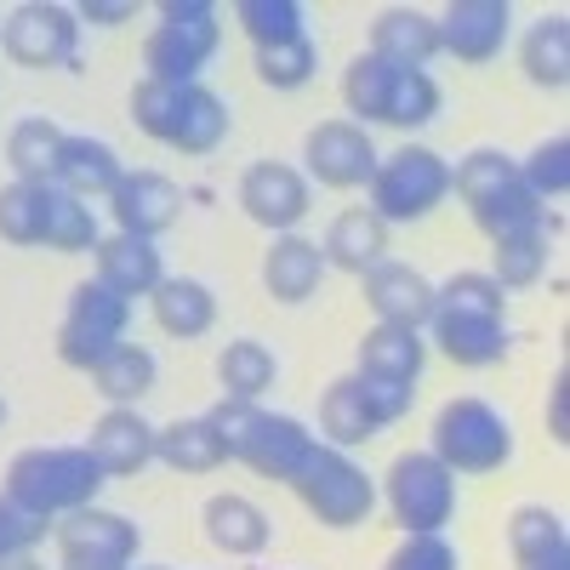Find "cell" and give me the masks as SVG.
<instances>
[{
	"label": "cell",
	"instance_id": "1",
	"mask_svg": "<svg viewBox=\"0 0 570 570\" xmlns=\"http://www.w3.org/2000/svg\"><path fill=\"white\" fill-rule=\"evenodd\" d=\"M428 331L456 365H497L508 354V297L491 274H451L434 292Z\"/></svg>",
	"mask_w": 570,
	"mask_h": 570
},
{
	"label": "cell",
	"instance_id": "2",
	"mask_svg": "<svg viewBox=\"0 0 570 570\" xmlns=\"http://www.w3.org/2000/svg\"><path fill=\"white\" fill-rule=\"evenodd\" d=\"M131 120H137V131H149L155 142H166L177 155H212L228 137V109L200 80L177 86V80L142 75L137 91H131Z\"/></svg>",
	"mask_w": 570,
	"mask_h": 570
},
{
	"label": "cell",
	"instance_id": "3",
	"mask_svg": "<svg viewBox=\"0 0 570 570\" xmlns=\"http://www.w3.org/2000/svg\"><path fill=\"white\" fill-rule=\"evenodd\" d=\"M98 485H104V468L86 456V445H29L12 456L0 497H12L23 513L63 519L75 508H91Z\"/></svg>",
	"mask_w": 570,
	"mask_h": 570
},
{
	"label": "cell",
	"instance_id": "4",
	"mask_svg": "<svg viewBox=\"0 0 570 570\" xmlns=\"http://www.w3.org/2000/svg\"><path fill=\"white\" fill-rule=\"evenodd\" d=\"M206 416L217 422L228 456H240L252 473H263V480H285V485H292L303 473V462H308V451H314V434L297 416H274L257 400H223Z\"/></svg>",
	"mask_w": 570,
	"mask_h": 570
},
{
	"label": "cell",
	"instance_id": "5",
	"mask_svg": "<svg viewBox=\"0 0 570 570\" xmlns=\"http://www.w3.org/2000/svg\"><path fill=\"white\" fill-rule=\"evenodd\" d=\"M451 188L462 195L473 228H485L491 240L519 234V228H542V217H548V206L525 188V177H519V160H508L497 149H473L451 171Z\"/></svg>",
	"mask_w": 570,
	"mask_h": 570
},
{
	"label": "cell",
	"instance_id": "6",
	"mask_svg": "<svg viewBox=\"0 0 570 570\" xmlns=\"http://www.w3.org/2000/svg\"><path fill=\"white\" fill-rule=\"evenodd\" d=\"M217 7H206V0H171V7H160V23L149 29V40H142V63H149V80H200V69L212 63L217 52Z\"/></svg>",
	"mask_w": 570,
	"mask_h": 570
},
{
	"label": "cell",
	"instance_id": "7",
	"mask_svg": "<svg viewBox=\"0 0 570 570\" xmlns=\"http://www.w3.org/2000/svg\"><path fill=\"white\" fill-rule=\"evenodd\" d=\"M451 195V166L434 155V149H394L389 160H376V177H371V212L383 223H422L440 200Z\"/></svg>",
	"mask_w": 570,
	"mask_h": 570
},
{
	"label": "cell",
	"instance_id": "8",
	"mask_svg": "<svg viewBox=\"0 0 570 570\" xmlns=\"http://www.w3.org/2000/svg\"><path fill=\"white\" fill-rule=\"evenodd\" d=\"M292 491L303 497V508L320 519V525H331V531L360 525V519L371 513V502H376V485L365 480V468H354L337 445H314L308 462H303V473L292 480Z\"/></svg>",
	"mask_w": 570,
	"mask_h": 570
},
{
	"label": "cell",
	"instance_id": "9",
	"mask_svg": "<svg viewBox=\"0 0 570 570\" xmlns=\"http://www.w3.org/2000/svg\"><path fill=\"white\" fill-rule=\"evenodd\" d=\"M434 456L451 473H497L513 456V434L485 400H451L434 416Z\"/></svg>",
	"mask_w": 570,
	"mask_h": 570
},
{
	"label": "cell",
	"instance_id": "10",
	"mask_svg": "<svg viewBox=\"0 0 570 570\" xmlns=\"http://www.w3.org/2000/svg\"><path fill=\"white\" fill-rule=\"evenodd\" d=\"M126 320H131V303L115 297L109 285H98V279L75 285L69 320H63V331H58V360L75 365V371H98V365L120 348Z\"/></svg>",
	"mask_w": 570,
	"mask_h": 570
},
{
	"label": "cell",
	"instance_id": "11",
	"mask_svg": "<svg viewBox=\"0 0 570 570\" xmlns=\"http://www.w3.org/2000/svg\"><path fill=\"white\" fill-rule=\"evenodd\" d=\"M389 508L405 525V537H428L440 531L451 508H456V473L434 456V451H405L389 468Z\"/></svg>",
	"mask_w": 570,
	"mask_h": 570
},
{
	"label": "cell",
	"instance_id": "12",
	"mask_svg": "<svg viewBox=\"0 0 570 570\" xmlns=\"http://www.w3.org/2000/svg\"><path fill=\"white\" fill-rule=\"evenodd\" d=\"M303 160L325 188H371L383 155L371 149V131L360 120H320L303 142Z\"/></svg>",
	"mask_w": 570,
	"mask_h": 570
},
{
	"label": "cell",
	"instance_id": "13",
	"mask_svg": "<svg viewBox=\"0 0 570 570\" xmlns=\"http://www.w3.org/2000/svg\"><path fill=\"white\" fill-rule=\"evenodd\" d=\"M75 35L80 23L63 7H18L7 29H0V46L23 69H58V63H75Z\"/></svg>",
	"mask_w": 570,
	"mask_h": 570
},
{
	"label": "cell",
	"instance_id": "14",
	"mask_svg": "<svg viewBox=\"0 0 570 570\" xmlns=\"http://www.w3.org/2000/svg\"><path fill=\"white\" fill-rule=\"evenodd\" d=\"M240 206H246L252 223H263L274 234H292L308 212V177L285 160H257L240 177Z\"/></svg>",
	"mask_w": 570,
	"mask_h": 570
},
{
	"label": "cell",
	"instance_id": "15",
	"mask_svg": "<svg viewBox=\"0 0 570 570\" xmlns=\"http://www.w3.org/2000/svg\"><path fill=\"white\" fill-rule=\"evenodd\" d=\"M440 29V52H451L456 63H491L508 40V7L502 0H451Z\"/></svg>",
	"mask_w": 570,
	"mask_h": 570
},
{
	"label": "cell",
	"instance_id": "16",
	"mask_svg": "<svg viewBox=\"0 0 570 570\" xmlns=\"http://www.w3.org/2000/svg\"><path fill=\"white\" fill-rule=\"evenodd\" d=\"M115 206V223L120 234H137V240H155V234H166L183 212V195H177V183L160 177V171H126L120 188L109 195Z\"/></svg>",
	"mask_w": 570,
	"mask_h": 570
},
{
	"label": "cell",
	"instance_id": "17",
	"mask_svg": "<svg viewBox=\"0 0 570 570\" xmlns=\"http://www.w3.org/2000/svg\"><path fill=\"white\" fill-rule=\"evenodd\" d=\"M365 303L376 314V325H405V331H422L428 314H434V285H428L416 268L405 263H376L365 274Z\"/></svg>",
	"mask_w": 570,
	"mask_h": 570
},
{
	"label": "cell",
	"instance_id": "18",
	"mask_svg": "<svg viewBox=\"0 0 570 570\" xmlns=\"http://www.w3.org/2000/svg\"><path fill=\"white\" fill-rule=\"evenodd\" d=\"M86 456L104 468V480H126V473H137L142 462L155 456V428L142 422L131 405H115L98 428H91Z\"/></svg>",
	"mask_w": 570,
	"mask_h": 570
},
{
	"label": "cell",
	"instance_id": "19",
	"mask_svg": "<svg viewBox=\"0 0 570 570\" xmlns=\"http://www.w3.org/2000/svg\"><path fill=\"white\" fill-rule=\"evenodd\" d=\"M91 252H98V285H109V292L126 297V303L149 297L155 285L166 279L155 240H137V234H109V240H98Z\"/></svg>",
	"mask_w": 570,
	"mask_h": 570
},
{
	"label": "cell",
	"instance_id": "20",
	"mask_svg": "<svg viewBox=\"0 0 570 570\" xmlns=\"http://www.w3.org/2000/svg\"><path fill=\"white\" fill-rule=\"evenodd\" d=\"M120 155L98 137H63L58 149V166H52V183L75 200H98V195H115L120 188Z\"/></svg>",
	"mask_w": 570,
	"mask_h": 570
},
{
	"label": "cell",
	"instance_id": "21",
	"mask_svg": "<svg viewBox=\"0 0 570 570\" xmlns=\"http://www.w3.org/2000/svg\"><path fill=\"white\" fill-rule=\"evenodd\" d=\"M383 252H389V223L376 217L371 206L343 212L337 223L325 228V246H320V257H325L331 268H348V274H360V279L383 263Z\"/></svg>",
	"mask_w": 570,
	"mask_h": 570
},
{
	"label": "cell",
	"instance_id": "22",
	"mask_svg": "<svg viewBox=\"0 0 570 570\" xmlns=\"http://www.w3.org/2000/svg\"><path fill=\"white\" fill-rule=\"evenodd\" d=\"M320 274H325V257L303 234H279L263 257V285L274 303H308L320 292Z\"/></svg>",
	"mask_w": 570,
	"mask_h": 570
},
{
	"label": "cell",
	"instance_id": "23",
	"mask_svg": "<svg viewBox=\"0 0 570 570\" xmlns=\"http://www.w3.org/2000/svg\"><path fill=\"white\" fill-rule=\"evenodd\" d=\"M434 52H440V29H434V18H422L416 7H394V12L376 18V29H371V58H383L394 69H422Z\"/></svg>",
	"mask_w": 570,
	"mask_h": 570
},
{
	"label": "cell",
	"instance_id": "24",
	"mask_svg": "<svg viewBox=\"0 0 570 570\" xmlns=\"http://www.w3.org/2000/svg\"><path fill=\"white\" fill-rule=\"evenodd\" d=\"M52 531H58V548H75V553H104L120 564H131V553H137V525L109 508H75Z\"/></svg>",
	"mask_w": 570,
	"mask_h": 570
},
{
	"label": "cell",
	"instance_id": "25",
	"mask_svg": "<svg viewBox=\"0 0 570 570\" xmlns=\"http://www.w3.org/2000/svg\"><path fill=\"white\" fill-rule=\"evenodd\" d=\"M508 548H513L519 570H570L564 519L548 513V508H513V519H508Z\"/></svg>",
	"mask_w": 570,
	"mask_h": 570
},
{
	"label": "cell",
	"instance_id": "26",
	"mask_svg": "<svg viewBox=\"0 0 570 570\" xmlns=\"http://www.w3.org/2000/svg\"><path fill=\"white\" fill-rule=\"evenodd\" d=\"M422 360H428V343L422 331H405V325H371L360 337V376H383V383H416L422 376Z\"/></svg>",
	"mask_w": 570,
	"mask_h": 570
},
{
	"label": "cell",
	"instance_id": "27",
	"mask_svg": "<svg viewBox=\"0 0 570 570\" xmlns=\"http://www.w3.org/2000/svg\"><path fill=\"white\" fill-rule=\"evenodd\" d=\"M155 456L177 473H212V468L228 462V445H223L212 416H188V422L155 428Z\"/></svg>",
	"mask_w": 570,
	"mask_h": 570
},
{
	"label": "cell",
	"instance_id": "28",
	"mask_svg": "<svg viewBox=\"0 0 570 570\" xmlns=\"http://www.w3.org/2000/svg\"><path fill=\"white\" fill-rule=\"evenodd\" d=\"M52 206H58V183H12V188H0V240L7 246H46Z\"/></svg>",
	"mask_w": 570,
	"mask_h": 570
},
{
	"label": "cell",
	"instance_id": "29",
	"mask_svg": "<svg viewBox=\"0 0 570 570\" xmlns=\"http://www.w3.org/2000/svg\"><path fill=\"white\" fill-rule=\"evenodd\" d=\"M206 537L234 553V559H246V553H263L268 548V513L246 497H212L206 502Z\"/></svg>",
	"mask_w": 570,
	"mask_h": 570
},
{
	"label": "cell",
	"instance_id": "30",
	"mask_svg": "<svg viewBox=\"0 0 570 570\" xmlns=\"http://www.w3.org/2000/svg\"><path fill=\"white\" fill-rule=\"evenodd\" d=\"M149 297H155L160 331H171V337H206L212 320H217V297L200 279H160Z\"/></svg>",
	"mask_w": 570,
	"mask_h": 570
},
{
	"label": "cell",
	"instance_id": "31",
	"mask_svg": "<svg viewBox=\"0 0 570 570\" xmlns=\"http://www.w3.org/2000/svg\"><path fill=\"white\" fill-rule=\"evenodd\" d=\"M394 80H400V69L394 63H383V58H354L348 63V75H343V104H348V115H360L365 126H389V109H394Z\"/></svg>",
	"mask_w": 570,
	"mask_h": 570
},
{
	"label": "cell",
	"instance_id": "32",
	"mask_svg": "<svg viewBox=\"0 0 570 570\" xmlns=\"http://www.w3.org/2000/svg\"><path fill=\"white\" fill-rule=\"evenodd\" d=\"M542 268H548V228H519L491 240V279L502 292H525L542 279Z\"/></svg>",
	"mask_w": 570,
	"mask_h": 570
},
{
	"label": "cell",
	"instance_id": "33",
	"mask_svg": "<svg viewBox=\"0 0 570 570\" xmlns=\"http://www.w3.org/2000/svg\"><path fill=\"white\" fill-rule=\"evenodd\" d=\"M320 428H325V440L331 445H365L376 434V416L365 411L360 400V376H343V383H331L325 400H320Z\"/></svg>",
	"mask_w": 570,
	"mask_h": 570
},
{
	"label": "cell",
	"instance_id": "34",
	"mask_svg": "<svg viewBox=\"0 0 570 570\" xmlns=\"http://www.w3.org/2000/svg\"><path fill=\"white\" fill-rule=\"evenodd\" d=\"M91 383H98V394L109 405H137L142 394L155 389V354L137 348V343H120L98 371H91Z\"/></svg>",
	"mask_w": 570,
	"mask_h": 570
},
{
	"label": "cell",
	"instance_id": "35",
	"mask_svg": "<svg viewBox=\"0 0 570 570\" xmlns=\"http://www.w3.org/2000/svg\"><path fill=\"white\" fill-rule=\"evenodd\" d=\"M58 149H63V131L52 120H18L12 137H7V160L18 171V183H52V166H58Z\"/></svg>",
	"mask_w": 570,
	"mask_h": 570
},
{
	"label": "cell",
	"instance_id": "36",
	"mask_svg": "<svg viewBox=\"0 0 570 570\" xmlns=\"http://www.w3.org/2000/svg\"><path fill=\"white\" fill-rule=\"evenodd\" d=\"M217 383H223V400H257L268 383H274V354L252 337L228 343L217 354Z\"/></svg>",
	"mask_w": 570,
	"mask_h": 570
},
{
	"label": "cell",
	"instance_id": "37",
	"mask_svg": "<svg viewBox=\"0 0 570 570\" xmlns=\"http://www.w3.org/2000/svg\"><path fill=\"white\" fill-rule=\"evenodd\" d=\"M525 75L548 91H559L570 80V23L564 18H548L525 35Z\"/></svg>",
	"mask_w": 570,
	"mask_h": 570
},
{
	"label": "cell",
	"instance_id": "38",
	"mask_svg": "<svg viewBox=\"0 0 570 570\" xmlns=\"http://www.w3.org/2000/svg\"><path fill=\"white\" fill-rule=\"evenodd\" d=\"M314 40L308 35H292V40H279V46H257V75L263 86L274 91H297L308 75H314Z\"/></svg>",
	"mask_w": 570,
	"mask_h": 570
},
{
	"label": "cell",
	"instance_id": "39",
	"mask_svg": "<svg viewBox=\"0 0 570 570\" xmlns=\"http://www.w3.org/2000/svg\"><path fill=\"white\" fill-rule=\"evenodd\" d=\"M519 177H525V188L548 206V200H559L564 188H570V142L564 137H548V142H537L531 149V160H519Z\"/></svg>",
	"mask_w": 570,
	"mask_h": 570
},
{
	"label": "cell",
	"instance_id": "40",
	"mask_svg": "<svg viewBox=\"0 0 570 570\" xmlns=\"http://www.w3.org/2000/svg\"><path fill=\"white\" fill-rule=\"evenodd\" d=\"M91 246H98V223H91V206L58 188L52 223H46V252H91Z\"/></svg>",
	"mask_w": 570,
	"mask_h": 570
},
{
	"label": "cell",
	"instance_id": "41",
	"mask_svg": "<svg viewBox=\"0 0 570 570\" xmlns=\"http://www.w3.org/2000/svg\"><path fill=\"white\" fill-rule=\"evenodd\" d=\"M240 29L257 46H279V40L303 35V7H297V0H246V7H240Z\"/></svg>",
	"mask_w": 570,
	"mask_h": 570
},
{
	"label": "cell",
	"instance_id": "42",
	"mask_svg": "<svg viewBox=\"0 0 570 570\" xmlns=\"http://www.w3.org/2000/svg\"><path fill=\"white\" fill-rule=\"evenodd\" d=\"M440 115V86L428 80V69H400L394 80V109H389V126H428Z\"/></svg>",
	"mask_w": 570,
	"mask_h": 570
},
{
	"label": "cell",
	"instance_id": "43",
	"mask_svg": "<svg viewBox=\"0 0 570 570\" xmlns=\"http://www.w3.org/2000/svg\"><path fill=\"white\" fill-rule=\"evenodd\" d=\"M383 570H456V548H451L440 531H428V537H405Z\"/></svg>",
	"mask_w": 570,
	"mask_h": 570
},
{
	"label": "cell",
	"instance_id": "44",
	"mask_svg": "<svg viewBox=\"0 0 570 570\" xmlns=\"http://www.w3.org/2000/svg\"><path fill=\"white\" fill-rule=\"evenodd\" d=\"M46 525H52V519L23 513L12 497H0V559H18V553H29V548L46 537Z\"/></svg>",
	"mask_w": 570,
	"mask_h": 570
},
{
	"label": "cell",
	"instance_id": "45",
	"mask_svg": "<svg viewBox=\"0 0 570 570\" xmlns=\"http://www.w3.org/2000/svg\"><path fill=\"white\" fill-rule=\"evenodd\" d=\"M354 376H360V371H354ZM411 394H416V389H405V383H383V376H360V400H365V411L376 416V428L400 422V416L411 411Z\"/></svg>",
	"mask_w": 570,
	"mask_h": 570
},
{
	"label": "cell",
	"instance_id": "46",
	"mask_svg": "<svg viewBox=\"0 0 570 570\" xmlns=\"http://www.w3.org/2000/svg\"><path fill=\"white\" fill-rule=\"evenodd\" d=\"M564 389H570V383H564V371H559V376H553V405H548V434H553L559 445L570 440V422H564V400H570V394H564Z\"/></svg>",
	"mask_w": 570,
	"mask_h": 570
},
{
	"label": "cell",
	"instance_id": "47",
	"mask_svg": "<svg viewBox=\"0 0 570 570\" xmlns=\"http://www.w3.org/2000/svg\"><path fill=\"white\" fill-rule=\"evenodd\" d=\"M63 553V570H126L120 559H104V553H75V548H58Z\"/></svg>",
	"mask_w": 570,
	"mask_h": 570
},
{
	"label": "cell",
	"instance_id": "48",
	"mask_svg": "<svg viewBox=\"0 0 570 570\" xmlns=\"http://www.w3.org/2000/svg\"><path fill=\"white\" fill-rule=\"evenodd\" d=\"M86 18L91 23H120V18H131V7H86Z\"/></svg>",
	"mask_w": 570,
	"mask_h": 570
},
{
	"label": "cell",
	"instance_id": "49",
	"mask_svg": "<svg viewBox=\"0 0 570 570\" xmlns=\"http://www.w3.org/2000/svg\"><path fill=\"white\" fill-rule=\"evenodd\" d=\"M0 570H46V564H35L29 553H18V559H0Z\"/></svg>",
	"mask_w": 570,
	"mask_h": 570
},
{
	"label": "cell",
	"instance_id": "50",
	"mask_svg": "<svg viewBox=\"0 0 570 570\" xmlns=\"http://www.w3.org/2000/svg\"><path fill=\"white\" fill-rule=\"evenodd\" d=\"M0 422H7V405H0Z\"/></svg>",
	"mask_w": 570,
	"mask_h": 570
}]
</instances>
